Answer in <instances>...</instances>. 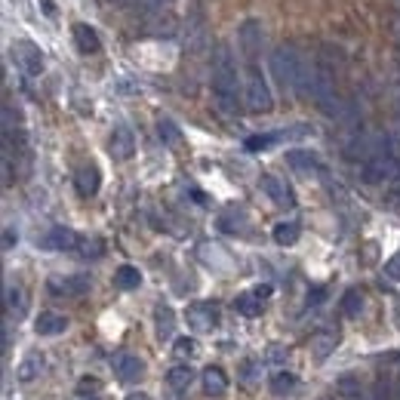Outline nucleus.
Here are the masks:
<instances>
[{
	"mask_svg": "<svg viewBox=\"0 0 400 400\" xmlns=\"http://www.w3.org/2000/svg\"><path fill=\"white\" fill-rule=\"evenodd\" d=\"M212 99L225 117L238 114V65L225 44L216 49V59H212Z\"/></svg>",
	"mask_w": 400,
	"mask_h": 400,
	"instance_id": "obj_1",
	"label": "nucleus"
},
{
	"mask_svg": "<svg viewBox=\"0 0 400 400\" xmlns=\"http://www.w3.org/2000/svg\"><path fill=\"white\" fill-rule=\"evenodd\" d=\"M271 71H274L277 83L290 92H308L311 71L305 68V62L299 59V53L287 44H281L271 53Z\"/></svg>",
	"mask_w": 400,
	"mask_h": 400,
	"instance_id": "obj_2",
	"label": "nucleus"
},
{
	"mask_svg": "<svg viewBox=\"0 0 400 400\" xmlns=\"http://www.w3.org/2000/svg\"><path fill=\"white\" fill-rule=\"evenodd\" d=\"M363 176L373 185H397L400 182V157L391 151V142L363 163Z\"/></svg>",
	"mask_w": 400,
	"mask_h": 400,
	"instance_id": "obj_3",
	"label": "nucleus"
},
{
	"mask_svg": "<svg viewBox=\"0 0 400 400\" xmlns=\"http://www.w3.org/2000/svg\"><path fill=\"white\" fill-rule=\"evenodd\" d=\"M244 102H247V108L256 111V114H265V111H271V105H274V99H271V90H268L265 77H262V71H259V62H256V65H247Z\"/></svg>",
	"mask_w": 400,
	"mask_h": 400,
	"instance_id": "obj_4",
	"label": "nucleus"
},
{
	"mask_svg": "<svg viewBox=\"0 0 400 400\" xmlns=\"http://www.w3.org/2000/svg\"><path fill=\"white\" fill-rule=\"evenodd\" d=\"M12 59H16V65L22 68L28 77H38L40 71H44V53L34 44H28V40H19V44L12 47Z\"/></svg>",
	"mask_w": 400,
	"mask_h": 400,
	"instance_id": "obj_5",
	"label": "nucleus"
},
{
	"mask_svg": "<svg viewBox=\"0 0 400 400\" xmlns=\"http://www.w3.org/2000/svg\"><path fill=\"white\" fill-rule=\"evenodd\" d=\"M240 49H244V56H247V65H256L259 49H262V25L256 22V19H247V22L240 25Z\"/></svg>",
	"mask_w": 400,
	"mask_h": 400,
	"instance_id": "obj_6",
	"label": "nucleus"
},
{
	"mask_svg": "<svg viewBox=\"0 0 400 400\" xmlns=\"http://www.w3.org/2000/svg\"><path fill=\"white\" fill-rule=\"evenodd\" d=\"M114 373H117L120 382H139L142 373H145V363L135 354H120L117 360H114Z\"/></svg>",
	"mask_w": 400,
	"mask_h": 400,
	"instance_id": "obj_7",
	"label": "nucleus"
},
{
	"mask_svg": "<svg viewBox=\"0 0 400 400\" xmlns=\"http://www.w3.org/2000/svg\"><path fill=\"white\" fill-rule=\"evenodd\" d=\"M188 320H191V326L194 330H212V326L219 324V311H216V305H210V302H200V305H191V311H188Z\"/></svg>",
	"mask_w": 400,
	"mask_h": 400,
	"instance_id": "obj_8",
	"label": "nucleus"
},
{
	"mask_svg": "<svg viewBox=\"0 0 400 400\" xmlns=\"http://www.w3.org/2000/svg\"><path fill=\"white\" fill-rule=\"evenodd\" d=\"M259 185H262V191H265V194L274 200L277 206H292V203H296V200H292V194H290V188L281 182V178H274V176L265 173V176L259 178Z\"/></svg>",
	"mask_w": 400,
	"mask_h": 400,
	"instance_id": "obj_9",
	"label": "nucleus"
},
{
	"mask_svg": "<svg viewBox=\"0 0 400 400\" xmlns=\"http://www.w3.org/2000/svg\"><path fill=\"white\" fill-rule=\"evenodd\" d=\"M44 247L65 253V249H77V247H81V238H77L71 228H53V231L44 238Z\"/></svg>",
	"mask_w": 400,
	"mask_h": 400,
	"instance_id": "obj_10",
	"label": "nucleus"
},
{
	"mask_svg": "<svg viewBox=\"0 0 400 400\" xmlns=\"http://www.w3.org/2000/svg\"><path fill=\"white\" fill-rule=\"evenodd\" d=\"M108 148H111V154L117 157V160H126V157H133V151H135V139H133V133L126 130V126H117V130L111 133Z\"/></svg>",
	"mask_w": 400,
	"mask_h": 400,
	"instance_id": "obj_11",
	"label": "nucleus"
},
{
	"mask_svg": "<svg viewBox=\"0 0 400 400\" xmlns=\"http://www.w3.org/2000/svg\"><path fill=\"white\" fill-rule=\"evenodd\" d=\"M65 326H68L65 314H56V311H47L34 320V330L40 335H59V333H65Z\"/></svg>",
	"mask_w": 400,
	"mask_h": 400,
	"instance_id": "obj_12",
	"label": "nucleus"
},
{
	"mask_svg": "<svg viewBox=\"0 0 400 400\" xmlns=\"http://www.w3.org/2000/svg\"><path fill=\"white\" fill-rule=\"evenodd\" d=\"M74 182H77V191H81L83 197H92L99 191V169L92 167V163H87V167L77 169Z\"/></svg>",
	"mask_w": 400,
	"mask_h": 400,
	"instance_id": "obj_13",
	"label": "nucleus"
},
{
	"mask_svg": "<svg viewBox=\"0 0 400 400\" xmlns=\"http://www.w3.org/2000/svg\"><path fill=\"white\" fill-rule=\"evenodd\" d=\"M74 44H77L81 53H87V56L102 49V44H99V34L92 31L90 25H74Z\"/></svg>",
	"mask_w": 400,
	"mask_h": 400,
	"instance_id": "obj_14",
	"label": "nucleus"
},
{
	"mask_svg": "<svg viewBox=\"0 0 400 400\" xmlns=\"http://www.w3.org/2000/svg\"><path fill=\"white\" fill-rule=\"evenodd\" d=\"M90 287V281L83 274H77V277H65V281H49V290L53 292H59V296H81L83 290Z\"/></svg>",
	"mask_w": 400,
	"mask_h": 400,
	"instance_id": "obj_15",
	"label": "nucleus"
},
{
	"mask_svg": "<svg viewBox=\"0 0 400 400\" xmlns=\"http://www.w3.org/2000/svg\"><path fill=\"white\" fill-rule=\"evenodd\" d=\"M335 345H339V335L335 333H317L311 339V354L324 360V357H330L335 351Z\"/></svg>",
	"mask_w": 400,
	"mask_h": 400,
	"instance_id": "obj_16",
	"label": "nucleus"
},
{
	"mask_svg": "<svg viewBox=\"0 0 400 400\" xmlns=\"http://www.w3.org/2000/svg\"><path fill=\"white\" fill-rule=\"evenodd\" d=\"M154 324H157V335L160 339H173L176 333V314L167 308V305H160V308L154 311Z\"/></svg>",
	"mask_w": 400,
	"mask_h": 400,
	"instance_id": "obj_17",
	"label": "nucleus"
},
{
	"mask_svg": "<svg viewBox=\"0 0 400 400\" xmlns=\"http://www.w3.org/2000/svg\"><path fill=\"white\" fill-rule=\"evenodd\" d=\"M234 311L244 314V317H259L262 314V299L256 292H244V296L234 299Z\"/></svg>",
	"mask_w": 400,
	"mask_h": 400,
	"instance_id": "obj_18",
	"label": "nucleus"
},
{
	"mask_svg": "<svg viewBox=\"0 0 400 400\" xmlns=\"http://www.w3.org/2000/svg\"><path fill=\"white\" fill-rule=\"evenodd\" d=\"M225 388H228V378H225L222 369H219V367L203 369V391H206V394H222Z\"/></svg>",
	"mask_w": 400,
	"mask_h": 400,
	"instance_id": "obj_19",
	"label": "nucleus"
},
{
	"mask_svg": "<svg viewBox=\"0 0 400 400\" xmlns=\"http://www.w3.org/2000/svg\"><path fill=\"white\" fill-rule=\"evenodd\" d=\"M40 369H44V357H40V354H28L25 360L19 363L16 376L22 378V382H31V378H38V376H40Z\"/></svg>",
	"mask_w": 400,
	"mask_h": 400,
	"instance_id": "obj_20",
	"label": "nucleus"
},
{
	"mask_svg": "<svg viewBox=\"0 0 400 400\" xmlns=\"http://www.w3.org/2000/svg\"><path fill=\"white\" fill-rule=\"evenodd\" d=\"M114 283H117L120 290H139V283H142L139 268H133V265H120V268H117V274H114Z\"/></svg>",
	"mask_w": 400,
	"mask_h": 400,
	"instance_id": "obj_21",
	"label": "nucleus"
},
{
	"mask_svg": "<svg viewBox=\"0 0 400 400\" xmlns=\"http://www.w3.org/2000/svg\"><path fill=\"white\" fill-rule=\"evenodd\" d=\"M287 163L292 169H299V173H311V169H317V157L311 151H287Z\"/></svg>",
	"mask_w": 400,
	"mask_h": 400,
	"instance_id": "obj_22",
	"label": "nucleus"
},
{
	"mask_svg": "<svg viewBox=\"0 0 400 400\" xmlns=\"http://www.w3.org/2000/svg\"><path fill=\"white\" fill-rule=\"evenodd\" d=\"M274 240L281 247H292L299 240V225L296 222H281V225H274Z\"/></svg>",
	"mask_w": 400,
	"mask_h": 400,
	"instance_id": "obj_23",
	"label": "nucleus"
},
{
	"mask_svg": "<svg viewBox=\"0 0 400 400\" xmlns=\"http://www.w3.org/2000/svg\"><path fill=\"white\" fill-rule=\"evenodd\" d=\"M292 388H296V376L292 373H277L274 378H271V391H274L277 397L292 394Z\"/></svg>",
	"mask_w": 400,
	"mask_h": 400,
	"instance_id": "obj_24",
	"label": "nucleus"
},
{
	"mask_svg": "<svg viewBox=\"0 0 400 400\" xmlns=\"http://www.w3.org/2000/svg\"><path fill=\"white\" fill-rule=\"evenodd\" d=\"M167 382L173 385V388H188V382H191V367L188 363H178V367H173L167 373Z\"/></svg>",
	"mask_w": 400,
	"mask_h": 400,
	"instance_id": "obj_25",
	"label": "nucleus"
},
{
	"mask_svg": "<svg viewBox=\"0 0 400 400\" xmlns=\"http://www.w3.org/2000/svg\"><path fill=\"white\" fill-rule=\"evenodd\" d=\"M342 311H345L348 317H357V314L363 311V296H360V290H348V292H345V299H342Z\"/></svg>",
	"mask_w": 400,
	"mask_h": 400,
	"instance_id": "obj_26",
	"label": "nucleus"
},
{
	"mask_svg": "<svg viewBox=\"0 0 400 400\" xmlns=\"http://www.w3.org/2000/svg\"><path fill=\"white\" fill-rule=\"evenodd\" d=\"M277 139H283V133H265V135H249L247 148L249 151H262V148H271Z\"/></svg>",
	"mask_w": 400,
	"mask_h": 400,
	"instance_id": "obj_27",
	"label": "nucleus"
},
{
	"mask_svg": "<svg viewBox=\"0 0 400 400\" xmlns=\"http://www.w3.org/2000/svg\"><path fill=\"white\" fill-rule=\"evenodd\" d=\"M157 133H160V139L167 142V145H178V139H182L173 120H160V124H157Z\"/></svg>",
	"mask_w": 400,
	"mask_h": 400,
	"instance_id": "obj_28",
	"label": "nucleus"
},
{
	"mask_svg": "<svg viewBox=\"0 0 400 400\" xmlns=\"http://www.w3.org/2000/svg\"><path fill=\"white\" fill-rule=\"evenodd\" d=\"M163 3H169V0H130V6L139 12H154V10H160Z\"/></svg>",
	"mask_w": 400,
	"mask_h": 400,
	"instance_id": "obj_29",
	"label": "nucleus"
},
{
	"mask_svg": "<svg viewBox=\"0 0 400 400\" xmlns=\"http://www.w3.org/2000/svg\"><path fill=\"white\" fill-rule=\"evenodd\" d=\"M385 277H388V281H400V253H394L385 262Z\"/></svg>",
	"mask_w": 400,
	"mask_h": 400,
	"instance_id": "obj_30",
	"label": "nucleus"
},
{
	"mask_svg": "<svg viewBox=\"0 0 400 400\" xmlns=\"http://www.w3.org/2000/svg\"><path fill=\"white\" fill-rule=\"evenodd\" d=\"M194 354V339H178L176 342V357H191Z\"/></svg>",
	"mask_w": 400,
	"mask_h": 400,
	"instance_id": "obj_31",
	"label": "nucleus"
},
{
	"mask_svg": "<svg viewBox=\"0 0 400 400\" xmlns=\"http://www.w3.org/2000/svg\"><path fill=\"white\" fill-rule=\"evenodd\" d=\"M6 305H10V311H19V308H22V292H19L16 287L6 290Z\"/></svg>",
	"mask_w": 400,
	"mask_h": 400,
	"instance_id": "obj_32",
	"label": "nucleus"
},
{
	"mask_svg": "<svg viewBox=\"0 0 400 400\" xmlns=\"http://www.w3.org/2000/svg\"><path fill=\"white\" fill-rule=\"evenodd\" d=\"M77 249H81L83 256H92V259H96V256H102V249H105V247L99 244V240H87V244H81Z\"/></svg>",
	"mask_w": 400,
	"mask_h": 400,
	"instance_id": "obj_33",
	"label": "nucleus"
},
{
	"mask_svg": "<svg viewBox=\"0 0 400 400\" xmlns=\"http://www.w3.org/2000/svg\"><path fill=\"white\" fill-rule=\"evenodd\" d=\"M99 388V382H96V378H83V382H81V388H77V391H81V394H92V391H96Z\"/></svg>",
	"mask_w": 400,
	"mask_h": 400,
	"instance_id": "obj_34",
	"label": "nucleus"
},
{
	"mask_svg": "<svg viewBox=\"0 0 400 400\" xmlns=\"http://www.w3.org/2000/svg\"><path fill=\"white\" fill-rule=\"evenodd\" d=\"M12 244H16V234H12L10 228H6V231H3V249H10Z\"/></svg>",
	"mask_w": 400,
	"mask_h": 400,
	"instance_id": "obj_35",
	"label": "nucleus"
},
{
	"mask_svg": "<svg viewBox=\"0 0 400 400\" xmlns=\"http://www.w3.org/2000/svg\"><path fill=\"white\" fill-rule=\"evenodd\" d=\"M320 299H324V290H314V292H311V296H308V305H317V302H320Z\"/></svg>",
	"mask_w": 400,
	"mask_h": 400,
	"instance_id": "obj_36",
	"label": "nucleus"
},
{
	"mask_svg": "<svg viewBox=\"0 0 400 400\" xmlns=\"http://www.w3.org/2000/svg\"><path fill=\"white\" fill-rule=\"evenodd\" d=\"M281 357H287V351H283V348H271V360H281Z\"/></svg>",
	"mask_w": 400,
	"mask_h": 400,
	"instance_id": "obj_37",
	"label": "nucleus"
},
{
	"mask_svg": "<svg viewBox=\"0 0 400 400\" xmlns=\"http://www.w3.org/2000/svg\"><path fill=\"white\" fill-rule=\"evenodd\" d=\"M253 292H256V296H259V299H265V296H268V292H271V287H256Z\"/></svg>",
	"mask_w": 400,
	"mask_h": 400,
	"instance_id": "obj_38",
	"label": "nucleus"
},
{
	"mask_svg": "<svg viewBox=\"0 0 400 400\" xmlns=\"http://www.w3.org/2000/svg\"><path fill=\"white\" fill-rule=\"evenodd\" d=\"M126 400H148V397H145V394H130Z\"/></svg>",
	"mask_w": 400,
	"mask_h": 400,
	"instance_id": "obj_39",
	"label": "nucleus"
},
{
	"mask_svg": "<svg viewBox=\"0 0 400 400\" xmlns=\"http://www.w3.org/2000/svg\"><path fill=\"white\" fill-rule=\"evenodd\" d=\"M394 31H397V38H400V16L394 19Z\"/></svg>",
	"mask_w": 400,
	"mask_h": 400,
	"instance_id": "obj_40",
	"label": "nucleus"
},
{
	"mask_svg": "<svg viewBox=\"0 0 400 400\" xmlns=\"http://www.w3.org/2000/svg\"><path fill=\"white\" fill-rule=\"evenodd\" d=\"M397 400H400V388H397Z\"/></svg>",
	"mask_w": 400,
	"mask_h": 400,
	"instance_id": "obj_41",
	"label": "nucleus"
},
{
	"mask_svg": "<svg viewBox=\"0 0 400 400\" xmlns=\"http://www.w3.org/2000/svg\"><path fill=\"white\" fill-rule=\"evenodd\" d=\"M126 3H130V0H126Z\"/></svg>",
	"mask_w": 400,
	"mask_h": 400,
	"instance_id": "obj_42",
	"label": "nucleus"
},
{
	"mask_svg": "<svg viewBox=\"0 0 400 400\" xmlns=\"http://www.w3.org/2000/svg\"><path fill=\"white\" fill-rule=\"evenodd\" d=\"M397 3H400V0H397Z\"/></svg>",
	"mask_w": 400,
	"mask_h": 400,
	"instance_id": "obj_43",
	"label": "nucleus"
}]
</instances>
